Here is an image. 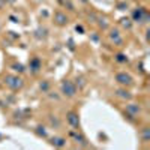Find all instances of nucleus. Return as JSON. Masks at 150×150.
<instances>
[{"mask_svg":"<svg viewBox=\"0 0 150 150\" xmlns=\"http://www.w3.org/2000/svg\"><path fill=\"white\" fill-rule=\"evenodd\" d=\"M108 39H110V42H112V44L117 45V47H123V44H125L123 35H122V32H120L117 27H114V29H110Z\"/></svg>","mask_w":150,"mask_h":150,"instance_id":"20e7f679","label":"nucleus"},{"mask_svg":"<svg viewBox=\"0 0 150 150\" xmlns=\"http://www.w3.org/2000/svg\"><path fill=\"white\" fill-rule=\"evenodd\" d=\"M48 120H50V125H51V126H53L54 129H59V128L62 126V122L59 120V117H57V116H53V114H51V116L48 117Z\"/></svg>","mask_w":150,"mask_h":150,"instance_id":"4468645a","label":"nucleus"},{"mask_svg":"<svg viewBox=\"0 0 150 150\" xmlns=\"http://www.w3.org/2000/svg\"><path fill=\"white\" fill-rule=\"evenodd\" d=\"M36 134L39 135V137H44V138H48V132H47V129H45V126H36Z\"/></svg>","mask_w":150,"mask_h":150,"instance_id":"dca6fc26","label":"nucleus"},{"mask_svg":"<svg viewBox=\"0 0 150 150\" xmlns=\"http://www.w3.org/2000/svg\"><path fill=\"white\" fill-rule=\"evenodd\" d=\"M0 29H2V24H0Z\"/></svg>","mask_w":150,"mask_h":150,"instance_id":"5701e85b","label":"nucleus"},{"mask_svg":"<svg viewBox=\"0 0 150 150\" xmlns=\"http://www.w3.org/2000/svg\"><path fill=\"white\" fill-rule=\"evenodd\" d=\"M77 92H78V87L75 86L74 81H71V80H63V81H62V84H60V93L63 96L74 98L75 95H77Z\"/></svg>","mask_w":150,"mask_h":150,"instance_id":"f257e3e1","label":"nucleus"},{"mask_svg":"<svg viewBox=\"0 0 150 150\" xmlns=\"http://www.w3.org/2000/svg\"><path fill=\"white\" fill-rule=\"evenodd\" d=\"M53 20H54V24L59 27H63L66 26V24L69 23V17L65 14L63 11H56L54 15H53Z\"/></svg>","mask_w":150,"mask_h":150,"instance_id":"0eeeda50","label":"nucleus"},{"mask_svg":"<svg viewBox=\"0 0 150 150\" xmlns=\"http://www.w3.org/2000/svg\"><path fill=\"white\" fill-rule=\"evenodd\" d=\"M75 86H77L78 89H80V87H84V86H86L84 78H83V77H77V80H75Z\"/></svg>","mask_w":150,"mask_h":150,"instance_id":"aec40b11","label":"nucleus"},{"mask_svg":"<svg viewBox=\"0 0 150 150\" xmlns=\"http://www.w3.org/2000/svg\"><path fill=\"white\" fill-rule=\"evenodd\" d=\"M12 69H14L15 72H20V74H23L24 71H26V69H24V66H23L21 63H14V65H12Z\"/></svg>","mask_w":150,"mask_h":150,"instance_id":"6ab92c4d","label":"nucleus"},{"mask_svg":"<svg viewBox=\"0 0 150 150\" xmlns=\"http://www.w3.org/2000/svg\"><path fill=\"white\" fill-rule=\"evenodd\" d=\"M149 14L144 8H135L132 11V21L134 23H147Z\"/></svg>","mask_w":150,"mask_h":150,"instance_id":"39448f33","label":"nucleus"},{"mask_svg":"<svg viewBox=\"0 0 150 150\" xmlns=\"http://www.w3.org/2000/svg\"><path fill=\"white\" fill-rule=\"evenodd\" d=\"M3 5H5V0H0V8H2Z\"/></svg>","mask_w":150,"mask_h":150,"instance_id":"412c9836","label":"nucleus"},{"mask_svg":"<svg viewBox=\"0 0 150 150\" xmlns=\"http://www.w3.org/2000/svg\"><path fill=\"white\" fill-rule=\"evenodd\" d=\"M116 62H119V63H128V57L125 54H116Z\"/></svg>","mask_w":150,"mask_h":150,"instance_id":"a211bd4d","label":"nucleus"},{"mask_svg":"<svg viewBox=\"0 0 150 150\" xmlns=\"http://www.w3.org/2000/svg\"><path fill=\"white\" fill-rule=\"evenodd\" d=\"M5 86L9 87L11 90H21L24 87V80L20 78L18 75H6L5 77Z\"/></svg>","mask_w":150,"mask_h":150,"instance_id":"f03ea898","label":"nucleus"},{"mask_svg":"<svg viewBox=\"0 0 150 150\" xmlns=\"http://www.w3.org/2000/svg\"><path fill=\"white\" fill-rule=\"evenodd\" d=\"M114 93H116L117 98L123 99V101H131V99H132V93L129 90H126V87H123V89H117Z\"/></svg>","mask_w":150,"mask_h":150,"instance_id":"9b49d317","label":"nucleus"},{"mask_svg":"<svg viewBox=\"0 0 150 150\" xmlns=\"http://www.w3.org/2000/svg\"><path fill=\"white\" fill-rule=\"evenodd\" d=\"M96 21H98V26H99V29H101V30H107L110 27V23H108V18L107 17H98Z\"/></svg>","mask_w":150,"mask_h":150,"instance_id":"ddd939ff","label":"nucleus"},{"mask_svg":"<svg viewBox=\"0 0 150 150\" xmlns=\"http://www.w3.org/2000/svg\"><path fill=\"white\" fill-rule=\"evenodd\" d=\"M29 68H30L32 74H38V72L41 71V68H42L41 59H39V57H33V59L30 60V63H29Z\"/></svg>","mask_w":150,"mask_h":150,"instance_id":"9d476101","label":"nucleus"},{"mask_svg":"<svg viewBox=\"0 0 150 150\" xmlns=\"http://www.w3.org/2000/svg\"><path fill=\"white\" fill-rule=\"evenodd\" d=\"M81 2H83V3H87V0H81Z\"/></svg>","mask_w":150,"mask_h":150,"instance_id":"4be33fe9","label":"nucleus"},{"mask_svg":"<svg viewBox=\"0 0 150 150\" xmlns=\"http://www.w3.org/2000/svg\"><path fill=\"white\" fill-rule=\"evenodd\" d=\"M140 132H141V141L147 143L150 140V128L149 126H144V128H141Z\"/></svg>","mask_w":150,"mask_h":150,"instance_id":"2eb2a0df","label":"nucleus"},{"mask_svg":"<svg viewBox=\"0 0 150 150\" xmlns=\"http://www.w3.org/2000/svg\"><path fill=\"white\" fill-rule=\"evenodd\" d=\"M66 122L72 129H80V116L77 111H68L66 112Z\"/></svg>","mask_w":150,"mask_h":150,"instance_id":"423d86ee","label":"nucleus"},{"mask_svg":"<svg viewBox=\"0 0 150 150\" xmlns=\"http://www.w3.org/2000/svg\"><path fill=\"white\" fill-rule=\"evenodd\" d=\"M114 80H116V83H117L119 86H122V87H132V86L135 84V80L131 77L128 72H117V74L114 75Z\"/></svg>","mask_w":150,"mask_h":150,"instance_id":"7ed1b4c3","label":"nucleus"},{"mask_svg":"<svg viewBox=\"0 0 150 150\" xmlns=\"http://www.w3.org/2000/svg\"><path fill=\"white\" fill-rule=\"evenodd\" d=\"M120 24H122L123 29H128V30H129V29L132 27V20H131V18H122V20H120Z\"/></svg>","mask_w":150,"mask_h":150,"instance_id":"f3484780","label":"nucleus"},{"mask_svg":"<svg viewBox=\"0 0 150 150\" xmlns=\"http://www.w3.org/2000/svg\"><path fill=\"white\" fill-rule=\"evenodd\" d=\"M69 137H71V138H72V141H75V143H77V144H80V146H87V140H86V137L80 132V129H71L69 132Z\"/></svg>","mask_w":150,"mask_h":150,"instance_id":"6e6552de","label":"nucleus"},{"mask_svg":"<svg viewBox=\"0 0 150 150\" xmlns=\"http://www.w3.org/2000/svg\"><path fill=\"white\" fill-rule=\"evenodd\" d=\"M50 143H51L54 147L62 149V147H65V146H66V138H63V137H57V135H54V137H51V138H50Z\"/></svg>","mask_w":150,"mask_h":150,"instance_id":"f8f14e48","label":"nucleus"},{"mask_svg":"<svg viewBox=\"0 0 150 150\" xmlns=\"http://www.w3.org/2000/svg\"><path fill=\"white\" fill-rule=\"evenodd\" d=\"M141 107H140V104H128L126 105V112L128 114H131V116H134V117H140L141 116Z\"/></svg>","mask_w":150,"mask_h":150,"instance_id":"1a4fd4ad","label":"nucleus"}]
</instances>
